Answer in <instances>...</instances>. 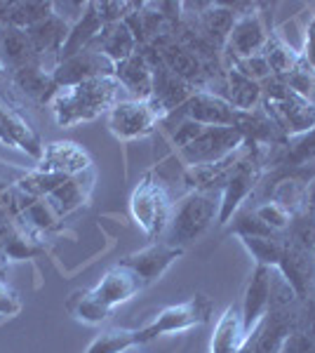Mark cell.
Wrapping results in <instances>:
<instances>
[{"instance_id":"1","label":"cell","mask_w":315,"mask_h":353,"mask_svg":"<svg viewBox=\"0 0 315 353\" xmlns=\"http://www.w3.org/2000/svg\"><path fill=\"white\" fill-rule=\"evenodd\" d=\"M125 94L128 92L116 76L92 78V81L59 88L50 101V109L59 128H73L78 123L94 121L101 113L111 111L118 101L130 99Z\"/></svg>"},{"instance_id":"2","label":"cell","mask_w":315,"mask_h":353,"mask_svg":"<svg viewBox=\"0 0 315 353\" xmlns=\"http://www.w3.org/2000/svg\"><path fill=\"white\" fill-rule=\"evenodd\" d=\"M219 203L212 191H193L181 198L172 210L167 229L163 233V243L184 250V245L198 241L219 217Z\"/></svg>"},{"instance_id":"3","label":"cell","mask_w":315,"mask_h":353,"mask_svg":"<svg viewBox=\"0 0 315 353\" xmlns=\"http://www.w3.org/2000/svg\"><path fill=\"white\" fill-rule=\"evenodd\" d=\"M261 109L287 137L315 130V101L311 97L294 92L280 78H271L263 83Z\"/></svg>"},{"instance_id":"4","label":"cell","mask_w":315,"mask_h":353,"mask_svg":"<svg viewBox=\"0 0 315 353\" xmlns=\"http://www.w3.org/2000/svg\"><path fill=\"white\" fill-rule=\"evenodd\" d=\"M172 210H174V205H172L167 186H165L153 172H148L144 179L139 181V186L132 191V198H130L132 217L139 224V229L144 231L148 238H153V241H156L158 236H163L165 229H167Z\"/></svg>"},{"instance_id":"5","label":"cell","mask_w":315,"mask_h":353,"mask_svg":"<svg viewBox=\"0 0 315 353\" xmlns=\"http://www.w3.org/2000/svg\"><path fill=\"white\" fill-rule=\"evenodd\" d=\"M212 311H214V304H212V299L205 292L193 294V297L184 301V304L167 306V309L158 311L151 323H146L144 327H139L141 344L163 337V334L184 332V330L203 325V323L210 321Z\"/></svg>"},{"instance_id":"6","label":"cell","mask_w":315,"mask_h":353,"mask_svg":"<svg viewBox=\"0 0 315 353\" xmlns=\"http://www.w3.org/2000/svg\"><path fill=\"white\" fill-rule=\"evenodd\" d=\"M165 116L167 111L156 99H123L108 111V130L118 139L132 141L151 134Z\"/></svg>"},{"instance_id":"7","label":"cell","mask_w":315,"mask_h":353,"mask_svg":"<svg viewBox=\"0 0 315 353\" xmlns=\"http://www.w3.org/2000/svg\"><path fill=\"white\" fill-rule=\"evenodd\" d=\"M261 179V161L256 158V151L250 149L240 158V163L231 170L226 184L221 186V203H219V217L216 224H228L238 208L247 201V196L254 191V186Z\"/></svg>"},{"instance_id":"8","label":"cell","mask_w":315,"mask_h":353,"mask_svg":"<svg viewBox=\"0 0 315 353\" xmlns=\"http://www.w3.org/2000/svg\"><path fill=\"white\" fill-rule=\"evenodd\" d=\"M245 144H247V139H245V134L236 128H207V125H205L203 132L179 151H181V158H184L191 168H198V165L221 161V158L231 156L233 151H238L240 146H245Z\"/></svg>"},{"instance_id":"9","label":"cell","mask_w":315,"mask_h":353,"mask_svg":"<svg viewBox=\"0 0 315 353\" xmlns=\"http://www.w3.org/2000/svg\"><path fill=\"white\" fill-rule=\"evenodd\" d=\"M296 304L287 306V309H268L259 325L247 334L238 353H280L285 339L296 325Z\"/></svg>"},{"instance_id":"10","label":"cell","mask_w":315,"mask_h":353,"mask_svg":"<svg viewBox=\"0 0 315 353\" xmlns=\"http://www.w3.org/2000/svg\"><path fill=\"white\" fill-rule=\"evenodd\" d=\"M113 73H116V64L92 43L83 52L59 61L52 71V78L57 88H68V85H78L85 81H92V78L113 76Z\"/></svg>"},{"instance_id":"11","label":"cell","mask_w":315,"mask_h":353,"mask_svg":"<svg viewBox=\"0 0 315 353\" xmlns=\"http://www.w3.org/2000/svg\"><path fill=\"white\" fill-rule=\"evenodd\" d=\"M271 31L273 28H268L263 17L256 12V5H252L250 12L238 14L236 26H233L223 50H226V54L231 57L233 64H236V61H243V59H247V57L263 52Z\"/></svg>"},{"instance_id":"12","label":"cell","mask_w":315,"mask_h":353,"mask_svg":"<svg viewBox=\"0 0 315 353\" xmlns=\"http://www.w3.org/2000/svg\"><path fill=\"white\" fill-rule=\"evenodd\" d=\"M181 121H193L207 128H236L238 130V116L240 111L233 109L231 101L214 92H196L184 106H179Z\"/></svg>"},{"instance_id":"13","label":"cell","mask_w":315,"mask_h":353,"mask_svg":"<svg viewBox=\"0 0 315 353\" xmlns=\"http://www.w3.org/2000/svg\"><path fill=\"white\" fill-rule=\"evenodd\" d=\"M278 269L283 271V276L287 278V283L294 288L296 297L303 299L308 294V290L313 288L315 278V250L306 248V245L292 241L285 233L283 238V254H280Z\"/></svg>"},{"instance_id":"14","label":"cell","mask_w":315,"mask_h":353,"mask_svg":"<svg viewBox=\"0 0 315 353\" xmlns=\"http://www.w3.org/2000/svg\"><path fill=\"white\" fill-rule=\"evenodd\" d=\"M144 288H146L144 281H141L134 271L128 269L125 264H116L113 269H108L104 273V278H101L90 292H92L94 301L101 306V309H106L111 313L116 306L125 304V301L132 299L139 290H144Z\"/></svg>"},{"instance_id":"15","label":"cell","mask_w":315,"mask_h":353,"mask_svg":"<svg viewBox=\"0 0 315 353\" xmlns=\"http://www.w3.org/2000/svg\"><path fill=\"white\" fill-rule=\"evenodd\" d=\"M0 144L26 151L36 161H40L45 149L36 130L28 125L26 118L3 94H0Z\"/></svg>"},{"instance_id":"16","label":"cell","mask_w":315,"mask_h":353,"mask_svg":"<svg viewBox=\"0 0 315 353\" xmlns=\"http://www.w3.org/2000/svg\"><path fill=\"white\" fill-rule=\"evenodd\" d=\"M36 170L38 172L73 176L92 170V158L76 141H52L43 149Z\"/></svg>"},{"instance_id":"17","label":"cell","mask_w":315,"mask_h":353,"mask_svg":"<svg viewBox=\"0 0 315 353\" xmlns=\"http://www.w3.org/2000/svg\"><path fill=\"white\" fill-rule=\"evenodd\" d=\"M271 281H273V266L256 264V269L247 283V290H245L243 304H240L245 334H250L252 330L259 325L261 318L268 313V306H271Z\"/></svg>"},{"instance_id":"18","label":"cell","mask_w":315,"mask_h":353,"mask_svg":"<svg viewBox=\"0 0 315 353\" xmlns=\"http://www.w3.org/2000/svg\"><path fill=\"white\" fill-rule=\"evenodd\" d=\"M179 257H181L179 248H172L167 243H153L148 248L139 250V252L128 254L120 264H125L128 269L134 271L144 281V285H148V283L158 281Z\"/></svg>"},{"instance_id":"19","label":"cell","mask_w":315,"mask_h":353,"mask_svg":"<svg viewBox=\"0 0 315 353\" xmlns=\"http://www.w3.org/2000/svg\"><path fill=\"white\" fill-rule=\"evenodd\" d=\"M156 48L160 52V61L181 81L193 85L203 76V61L186 43L176 41V38H156Z\"/></svg>"},{"instance_id":"20","label":"cell","mask_w":315,"mask_h":353,"mask_svg":"<svg viewBox=\"0 0 315 353\" xmlns=\"http://www.w3.org/2000/svg\"><path fill=\"white\" fill-rule=\"evenodd\" d=\"M113 76L120 81L130 99H153V66L146 52H134L130 59L116 64Z\"/></svg>"},{"instance_id":"21","label":"cell","mask_w":315,"mask_h":353,"mask_svg":"<svg viewBox=\"0 0 315 353\" xmlns=\"http://www.w3.org/2000/svg\"><path fill=\"white\" fill-rule=\"evenodd\" d=\"M68 31H71V26L54 12L50 14L48 19L40 21V24L26 28V36L33 45V50H36L40 64H43V57H48V54L52 57L54 64H59V52L68 38Z\"/></svg>"},{"instance_id":"22","label":"cell","mask_w":315,"mask_h":353,"mask_svg":"<svg viewBox=\"0 0 315 353\" xmlns=\"http://www.w3.org/2000/svg\"><path fill=\"white\" fill-rule=\"evenodd\" d=\"M90 189H92V170H88V172H83V174L68 176L64 184L57 186V189L50 193L45 201L50 203V208H52L61 219L88 201Z\"/></svg>"},{"instance_id":"23","label":"cell","mask_w":315,"mask_h":353,"mask_svg":"<svg viewBox=\"0 0 315 353\" xmlns=\"http://www.w3.org/2000/svg\"><path fill=\"white\" fill-rule=\"evenodd\" d=\"M96 48L104 52L113 64L130 59L134 52H139V43H136L132 28L125 21H116V24H106L101 28V33L94 41Z\"/></svg>"},{"instance_id":"24","label":"cell","mask_w":315,"mask_h":353,"mask_svg":"<svg viewBox=\"0 0 315 353\" xmlns=\"http://www.w3.org/2000/svg\"><path fill=\"white\" fill-rule=\"evenodd\" d=\"M245 339L247 334H245L243 325V311L238 304H233L223 311V316L216 323L214 337H212V353H238Z\"/></svg>"},{"instance_id":"25","label":"cell","mask_w":315,"mask_h":353,"mask_svg":"<svg viewBox=\"0 0 315 353\" xmlns=\"http://www.w3.org/2000/svg\"><path fill=\"white\" fill-rule=\"evenodd\" d=\"M101 28H104V21H101L99 14H96L94 3H88L85 14L80 17L76 24L71 26V31H68V38H66L64 48H61V52H59V61L83 52L85 48H90V45L96 41V36L101 33Z\"/></svg>"},{"instance_id":"26","label":"cell","mask_w":315,"mask_h":353,"mask_svg":"<svg viewBox=\"0 0 315 353\" xmlns=\"http://www.w3.org/2000/svg\"><path fill=\"white\" fill-rule=\"evenodd\" d=\"M0 57H3L5 64H10L14 71L26 64L38 61L36 50H33L24 28L10 26V24H0Z\"/></svg>"},{"instance_id":"27","label":"cell","mask_w":315,"mask_h":353,"mask_svg":"<svg viewBox=\"0 0 315 353\" xmlns=\"http://www.w3.org/2000/svg\"><path fill=\"white\" fill-rule=\"evenodd\" d=\"M14 83L19 85V90H24L28 97L40 101H52V97L57 94V83L52 78V71L45 68L40 61L26 64L14 71Z\"/></svg>"},{"instance_id":"28","label":"cell","mask_w":315,"mask_h":353,"mask_svg":"<svg viewBox=\"0 0 315 353\" xmlns=\"http://www.w3.org/2000/svg\"><path fill=\"white\" fill-rule=\"evenodd\" d=\"M236 8H228V5H207V10L200 17V24H203V33L210 41L212 48L223 50L226 41L231 36L233 26H236Z\"/></svg>"},{"instance_id":"29","label":"cell","mask_w":315,"mask_h":353,"mask_svg":"<svg viewBox=\"0 0 315 353\" xmlns=\"http://www.w3.org/2000/svg\"><path fill=\"white\" fill-rule=\"evenodd\" d=\"M228 92L226 99L231 101L233 109L238 111H252L256 106H261V97H263V85L250 81L247 76L238 71L236 66H228Z\"/></svg>"},{"instance_id":"30","label":"cell","mask_w":315,"mask_h":353,"mask_svg":"<svg viewBox=\"0 0 315 353\" xmlns=\"http://www.w3.org/2000/svg\"><path fill=\"white\" fill-rule=\"evenodd\" d=\"M263 54H266L268 64H271L273 78H285V76H287L292 68L296 66V61H299V57H301L299 50L292 48V45L276 31H271V36H268L266 48H263Z\"/></svg>"},{"instance_id":"31","label":"cell","mask_w":315,"mask_h":353,"mask_svg":"<svg viewBox=\"0 0 315 353\" xmlns=\"http://www.w3.org/2000/svg\"><path fill=\"white\" fill-rule=\"evenodd\" d=\"M141 346L139 330L130 327H108L101 334H96L92 344L85 349V353H123L128 349Z\"/></svg>"},{"instance_id":"32","label":"cell","mask_w":315,"mask_h":353,"mask_svg":"<svg viewBox=\"0 0 315 353\" xmlns=\"http://www.w3.org/2000/svg\"><path fill=\"white\" fill-rule=\"evenodd\" d=\"M68 311H71V316L76 318V321L88 323V325H99V323H104L106 318L111 316L106 309H101V306L96 304L90 290H78V292H73L71 299H68Z\"/></svg>"},{"instance_id":"33","label":"cell","mask_w":315,"mask_h":353,"mask_svg":"<svg viewBox=\"0 0 315 353\" xmlns=\"http://www.w3.org/2000/svg\"><path fill=\"white\" fill-rule=\"evenodd\" d=\"M243 241L245 248L250 250V254L256 259V264L263 266H278L280 254H283V236L278 238H261V236H238Z\"/></svg>"},{"instance_id":"34","label":"cell","mask_w":315,"mask_h":353,"mask_svg":"<svg viewBox=\"0 0 315 353\" xmlns=\"http://www.w3.org/2000/svg\"><path fill=\"white\" fill-rule=\"evenodd\" d=\"M54 12L52 3H12V10L8 14L5 24L10 26H19V28H31L40 24L43 19H48Z\"/></svg>"},{"instance_id":"35","label":"cell","mask_w":315,"mask_h":353,"mask_svg":"<svg viewBox=\"0 0 315 353\" xmlns=\"http://www.w3.org/2000/svg\"><path fill=\"white\" fill-rule=\"evenodd\" d=\"M252 212H254L263 224H268L273 231H278V233H285L292 224V214L283 208V205H278L276 201L261 203L259 208H254Z\"/></svg>"},{"instance_id":"36","label":"cell","mask_w":315,"mask_h":353,"mask_svg":"<svg viewBox=\"0 0 315 353\" xmlns=\"http://www.w3.org/2000/svg\"><path fill=\"white\" fill-rule=\"evenodd\" d=\"M280 81L287 85V88L294 90V92H299L303 97H311V92L315 90V71L299 57L296 66L292 68V71L285 78H280Z\"/></svg>"},{"instance_id":"37","label":"cell","mask_w":315,"mask_h":353,"mask_svg":"<svg viewBox=\"0 0 315 353\" xmlns=\"http://www.w3.org/2000/svg\"><path fill=\"white\" fill-rule=\"evenodd\" d=\"M299 332L306 334L308 339L315 341V283L308 290V294L303 299H299L296 304V325Z\"/></svg>"},{"instance_id":"38","label":"cell","mask_w":315,"mask_h":353,"mask_svg":"<svg viewBox=\"0 0 315 353\" xmlns=\"http://www.w3.org/2000/svg\"><path fill=\"white\" fill-rule=\"evenodd\" d=\"M233 66H236L243 76H247L250 81L261 83V85L273 78L271 64H268V59H266V54H263V52L254 54V57H247V59H243V61H236Z\"/></svg>"},{"instance_id":"39","label":"cell","mask_w":315,"mask_h":353,"mask_svg":"<svg viewBox=\"0 0 315 353\" xmlns=\"http://www.w3.org/2000/svg\"><path fill=\"white\" fill-rule=\"evenodd\" d=\"M94 10L106 26L116 24V21H125V17L136 10V3H94Z\"/></svg>"},{"instance_id":"40","label":"cell","mask_w":315,"mask_h":353,"mask_svg":"<svg viewBox=\"0 0 315 353\" xmlns=\"http://www.w3.org/2000/svg\"><path fill=\"white\" fill-rule=\"evenodd\" d=\"M280 353H315V341L308 339L306 334L299 332V330H292V334L285 339Z\"/></svg>"},{"instance_id":"41","label":"cell","mask_w":315,"mask_h":353,"mask_svg":"<svg viewBox=\"0 0 315 353\" xmlns=\"http://www.w3.org/2000/svg\"><path fill=\"white\" fill-rule=\"evenodd\" d=\"M21 311V299L5 281H0V316H17Z\"/></svg>"},{"instance_id":"42","label":"cell","mask_w":315,"mask_h":353,"mask_svg":"<svg viewBox=\"0 0 315 353\" xmlns=\"http://www.w3.org/2000/svg\"><path fill=\"white\" fill-rule=\"evenodd\" d=\"M299 52H301V59L315 71V14H313L311 24H308V28H306V36H303V48L299 50Z\"/></svg>"},{"instance_id":"43","label":"cell","mask_w":315,"mask_h":353,"mask_svg":"<svg viewBox=\"0 0 315 353\" xmlns=\"http://www.w3.org/2000/svg\"><path fill=\"white\" fill-rule=\"evenodd\" d=\"M303 210L315 214V176L311 179V184H306V191H303Z\"/></svg>"},{"instance_id":"44","label":"cell","mask_w":315,"mask_h":353,"mask_svg":"<svg viewBox=\"0 0 315 353\" xmlns=\"http://www.w3.org/2000/svg\"><path fill=\"white\" fill-rule=\"evenodd\" d=\"M10 10H12V3H0V24H5V21H8Z\"/></svg>"},{"instance_id":"45","label":"cell","mask_w":315,"mask_h":353,"mask_svg":"<svg viewBox=\"0 0 315 353\" xmlns=\"http://www.w3.org/2000/svg\"><path fill=\"white\" fill-rule=\"evenodd\" d=\"M8 278V259L0 257V281H5Z\"/></svg>"},{"instance_id":"46","label":"cell","mask_w":315,"mask_h":353,"mask_svg":"<svg viewBox=\"0 0 315 353\" xmlns=\"http://www.w3.org/2000/svg\"><path fill=\"white\" fill-rule=\"evenodd\" d=\"M313 10H315V5H313Z\"/></svg>"}]
</instances>
